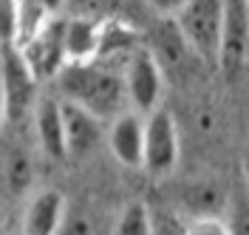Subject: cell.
Masks as SVG:
<instances>
[{
    "mask_svg": "<svg viewBox=\"0 0 249 235\" xmlns=\"http://www.w3.org/2000/svg\"><path fill=\"white\" fill-rule=\"evenodd\" d=\"M54 79H57L62 99L82 105L99 119L116 116L127 102L124 79L105 65H96L93 60H68Z\"/></svg>",
    "mask_w": 249,
    "mask_h": 235,
    "instance_id": "cell-1",
    "label": "cell"
},
{
    "mask_svg": "<svg viewBox=\"0 0 249 235\" xmlns=\"http://www.w3.org/2000/svg\"><path fill=\"white\" fill-rule=\"evenodd\" d=\"M173 20L196 54H201L207 60H218L224 0H187Z\"/></svg>",
    "mask_w": 249,
    "mask_h": 235,
    "instance_id": "cell-2",
    "label": "cell"
},
{
    "mask_svg": "<svg viewBox=\"0 0 249 235\" xmlns=\"http://www.w3.org/2000/svg\"><path fill=\"white\" fill-rule=\"evenodd\" d=\"M0 82H3V99H6V122L26 119L37 105V85L40 79L31 74L17 46L0 48Z\"/></svg>",
    "mask_w": 249,
    "mask_h": 235,
    "instance_id": "cell-3",
    "label": "cell"
},
{
    "mask_svg": "<svg viewBox=\"0 0 249 235\" xmlns=\"http://www.w3.org/2000/svg\"><path fill=\"white\" fill-rule=\"evenodd\" d=\"M247 60H249V3L247 0H224L218 65L230 79H235L244 71Z\"/></svg>",
    "mask_w": 249,
    "mask_h": 235,
    "instance_id": "cell-4",
    "label": "cell"
},
{
    "mask_svg": "<svg viewBox=\"0 0 249 235\" xmlns=\"http://www.w3.org/2000/svg\"><path fill=\"white\" fill-rule=\"evenodd\" d=\"M17 48H20L26 65L31 68V74L40 82L54 79L60 74L62 65L68 63V54H65V23L51 15L40 32L31 34L29 40L20 43Z\"/></svg>",
    "mask_w": 249,
    "mask_h": 235,
    "instance_id": "cell-5",
    "label": "cell"
},
{
    "mask_svg": "<svg viewBox=\"0 0 249 235\" xmlns=\"http://www.w3.org/2000/svg\"><path fill=\"white\" fill-rule=\"evenodd\" d=\"M124 96L139 113H150L161 99V65L150 48H136L124 63Z\"/></svg>",
    "mask_w": 249,
    "mask_h": 235,
    "instance_id": "cell-6",
    "label": "cell"
},
{
    "mask_svg": "<svg viewBox=\"0 0 249 235\" xmlns=\"http://www.w3.org/2000/svg\"><path fill=\"white\" fill-rule=\"evenodd\" d=\"M178 162V127L173 113L161 108H153L144 119V156L142 167L153 173V176H167L173 173Z\"/></svg>",
    "mask_w": 249,
    "mask_h": 235,
    "instance_id": "cell-7",
    "label": "cell"
},
{
    "mask_svg": "<svg viewBox=\"0 0 249 235\" xmlns=\"http://www.w3.org/2000/svg\"><path fill=\"white\" fill-rule=\"evenodd\" d=\"M108 147L124 167H142L144 156V119L139 110H119L108 127Z\"/></svg>",
    "mask_w": 249,
    "mask_h": 235,
    "instance_id": "cell-8",
    "label": "cell"
},
{
    "mask_svg": "<svg viewBox=\"0 0 249 235\" xmlns=\"http://www.w3.org/2000/svg\"><path fill=\"white\" fill-rule=\"evenodd\" d=\"M62 102V122H65V150L68 156H88L102 139V119L85 110L82 105H74L68 99Z\"/></svg>",
    "mask_w": 249,
    "mask_h": 235,
    "instance_id": "cell-9",
    "label": "cell"
},
{
    "mask_svg": "<svg viewBox=\"0 0 249 235\" xmlns=\"http://www.w3.org/2000/svg\"><path fill=\"white\" fill-rule=\"evenodd\" d=\"M34 116V133L40 139L43 153L51 159H65V122H62V102L54 96H40L31 110Z\"/></svg>",
    "mask_w": 249,
    "mask_h": 235,
    "instance_id": "cell-10",
    "label": "cell"
},
{
    "mask_svg": "<svg viewBox=\"0 0 249 235\" xmlns=\"http://www.w3.org/2000/svg\"><path fill=\"white\" fill-rule=\"evenodd\" d=\"M65 221V199L57 190H40L29 199L23 213V233L29 235H51L60 233Z\"/></svg>",
    "mask_w": 249,
    "mask_h": 235,
    "instance_id": "cell-11",
    "label": "cell"
},
{
    "mask_svg": "<svg viewBox=\"0 0 249 235\" xmlns=\"http://www.w3.org/2000/svg\"><path fill=\"white\" fill-rule=\"evenodd\" d=\"M102 43V26L93 20H68L65 23V54L68 60H96Z\"/></svg>",
    "mask_w": 249,
    "mask_h": 235,
    "instance_id": "cell-12",
    "label": "cell"
},
{
    "mask_svg": "<svg viewBox=\"0 0 249 235\" xmlns=\"http://www.w3.org/2000/svg\"><path fill=\"white\" fill-rule=\"evenodd\" d=\"M113 233H119V235H147V233H153V216H150V210L142 201L127 204L122 213H119V218H116Z\"/></svg>",
    "mask_w": 249,
    "mask_h": 235,
    "instance_id": "cell-13",
    "label": "cell"
},
{
    "mask_svg": "<svg viewBox=\"0 0 249 235\" xmlns=\"http://www.w3.org/2000/svg\"><path fill=\"white\" fill-rule=\"evenodd\" d=\"M6 176H9V187L15 193H23L31 184V162L23 153H12L6 164Z\"/></svg>",
    "mask_w": 249,
    "mask_h": 235,
    "instance_id": "cell-14",
    "label": "cell"
},
{
    "mask_svg": "<svg viewBox=\"0 0 249 235\" xmlns=\"http://www.w3.org/2000/svg\"><path fill=\"white\" fill-rule=\"evenodd\" d=\"M17 40V0H0V48Z\"/></svg>",
    "mask_w": 249,
    "mask_h": 235,
    "instance_id": "cell-15",
    "label": "cell"
},
{
    "mask_svg": "<svg viewBox=\"0 0 249 235\" xmlns=\"http://www.w3.org/2000/svg\"><path fill=\"white\" fill-rule=\"evenodd\" d=\"M187 233H193V235H227V233H232V227L224 218H218V213H210V216H196V218L187 224Z\"/></svg>",
    "mask_w": 249,
    "mask_h": 235,
    "instance_id": "cell-16",
    "label": "cell"
},
{
    "mask_svg": "<svg viewBox=\"0 0 249 235\" xmlns=\"http://www.w3.org/2000/svg\"><path fill=\"white\" fill-rule=\"evenodd\" d=\"M150 3V9H153L156 15H161V17H176L178 15V9L184 6L187 0H147Z\"/></svg>",
    "mask_w": 249,
    "mask_h": 235,
    "instance_id": "cell-17",
    "label": "cell"
},
{
    "mask_svg": "<svg viewBox=\"0 0 249 235\" xmlns=\"http://www.w3.org/2000/svg\"><path fill=\"white\" fill-rule=\"evenodd\" d=\"M37 3H40V6H46L51 15H57V12H60V6L65 3V0H37Z\"/></svg>",
    "mask_w": 249,
    "mask_h": 235,
    "instance_id": "cell-18",
    "label": "cell"
},
{
    "mask_svg": "<svg viewBox=\"0 0 249 235\" xmlns=\"http://www.w3.org/2000/svg\"><path fill=\"white\" fill-rule=\"evenodd\" d=\"M241 167H244V181H247V187H249V145L244 147V159H241Z\"/></svg>",
    "mask_w": 249,
    "mask_h": 235,
    "instance_id": "cell-19",
    "label": "cell"
},
{
    "mask_svg": "<svg viewBox=\"0 0 249 235\" xmlns=\"http://www.w3.org/2000/svg\"><path fill=\"white\" fill-rule=\"evenodd\" d=\"M6 125V99H3V82H0V127Z\"/></svg>",
    "mask_w": 249,
    "mask_h": 235,
    "instance_id": "cell-20",
    "label": "cell"
},
{
    "mask_svg": "<svg viewBox=\"0 0 249 235\" xmlns=\"http://www.w3.org/2000/svg\"><path fill=\"white\" fill-rule=\"evenodd\" d=\"M247 3H249V0H247Z\"/></svg>",
    "mask_w": 249,
    "mask_h": 235,
    "instance_id": "cell-21",
    "label": "cell"
}]
</instances>
